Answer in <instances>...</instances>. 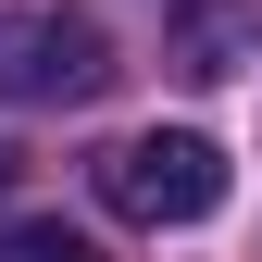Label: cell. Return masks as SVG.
<instances>
[{"label": "cell", "mask_w": 262, "mask_h": 262, "mask_svg": "<svg viewBox=\"0 0 262 262\" xmlns=\"http://www.w3.org/2000/svg\"><path fill=\"white\" fill-rule=\"evenodd\" d=\"M162 62L200 75V88L250 75L262 62V0H175V13H162Z\"/></svg>", "instance_id": "3957f363"}, {"label": "cell", "mask_w": 262, "mask_h": 262, "mask_svg": "<svg viewBox=\"0 0 262 262\" xmlns=\"http://www.w3.org/2000/svg\"><path fill=\"white\" fill-rule=\"evenodd\" d=\"M0 200H13V150H0Z\"/></svg>", "instance_id": "5b68a950"}, {"label": "cell", "mask_w": 262, "mask_h": 262, "mask_svg": "<svg viewBox=\"0 0 262 262\" xmlns=\"http://www.w3.org/2000/svg\"><path fill=\"white\" fill-rule=\"evenodd\" d=\"M100 88H113V38L88 13L0 25V100H13V113H75V100H100Z\"/></svg>", "instance_id": "7a4b0ae2"}, {"label": "cell", "mask_w": 262, "mask_h": 262, "mask_svg": "<svg viewBox=\"0 0 262 262\" xmlns=\"http://www.w3.org/2000/svg\"><path fill=\"white\" fill-rule=\"evenodd\" d=\"M0 262H100V237L62 225V212H13L0 225Z\"/></svg>", "instance_id": "277c9868"}, {"label": "cell", "mask_w": 262, "mask_h": 262, "mask_svg": "<svg viewBox=\"0 0 262 262\" xmlns=\"http://www.w3.org/2000/svg\"><path fill=\"white\" fill-rule=\"evenodd\" d=\"M88 187H100V212H125V225H200L225 200V150L187 138V125H150V138H113L88 162Z\"/></svg>", "instance_id": "6da1fadb"}]
</instances>
